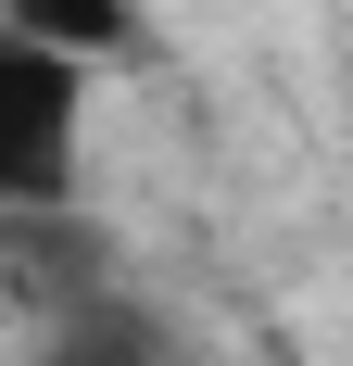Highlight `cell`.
<instances>
[{"mask_svg": "<svg viewBox=\"0 0 353 366\" xmlns=\"http://www.w3.org/2000/svg\"><path fill=\"white\" fill-rule=\"evenodd\" d=\"M76 127H89V76L26 26H0V227L76 202Z\"/></svg>", "mask_w": 353, "mask_h": 366, "instance_id": "1", "label": "cell"}, {"mask_svg": "<svg viewBox=\"0 0 353 366\" xmlns=\"http://www.w3.org/2000/svg\"><path fill=\"white\" fill-rule=\"evenodd\" d=\"M13 366H176V329L139 291H89V303H51Z\"/></svg>", "mask_w": 353, "mask_h": 366, "instance_id": "2", "label": "cell"}, {"mask_svg": "<svg viewBox=\"0 0 353 366\" xmlns=\"http://www.w3.org/2000/svg\"><path fill=\"white\" fill-rule=\"evenodd\" d=\"M0 26H26L38 51H64L76 76L114 64V51H139V0H26V13H0Z\"/></svg>", "mask_w": 353, "mask_h": 366, "instance_id": "3", "label": "cell"}, {"mask_svg": "<svg viewBox=\"0 0 353 366\" xmlns=\"http://www.w3.org/2000/svg\"><path fill=\"white\" fill-rule=\"evenodd\" d=\"M0 13H26V0H0Z\"/></svg>", "mask_w": 353, "mask_h": 366, "instance_id": "4", "label": "cell"}]
</instances>
